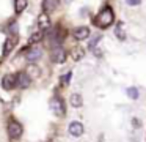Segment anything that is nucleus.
<instances>
[{
	"label": "nucleus",
	"mask_w": 146,
	"mask_h": 142,
	"mask_svg": "<svg viewBox=\"0 0 146 142\" xmlns=\"http://www.w3.org/2000/svg\"><path fill=\"white\" fill-rule=\"evenodd\" d=\"M71 104H72L74 107H80L83 104V100H82V96H80L79 93H74V95H71Z\"/></svg>",
	"instance_id": "obj_13"
},
{
	"label": "nucleus",
	"mask_w": 146,
	"mask_h": 142,
	"mask_svg": "<svg viewBox=\"0 0 146 142\" xmlns=\"http://www.w3.org/2000/svg\"><path fill=\"white\" fill-rule=\"evenodd\" d=\"M69 79H71V73H68V74L63 77V84H69Z\"/></svg>",
	"instance_id": "obj_21"
},
{
	"label": "nucleus",
	"mask_w": 146,
	"mask_h": 142,
	"mask_svg": "<svg viewBox=\"0 0 146 142\" xmlns=\"http://www.w3.org/2000/svg\"><path fill=\"white\" fill-rule=\"evenodd\" d=\"M60 5V0H42V9L46 13H50V11H55Z\"/></svg>",
	"instance_id": "obj_8"
},
{
	"label": "nucleus",
	"mask_w": 146,
	"mask_h": 142,
	"mask_svg": "<svg viewBox=\"0 0 146 142\" xmlns=\"http://www.w3.org/2000/svg\"><path fill=\"white\" fill-rule=\"evenodd\" d=\"M140 2H141V0H126V3L129 6H137V5H140Z\"/></svg>",
	"instance_id": "obj_19"
},
{
	"label": "nucleus",
	"mask_w": 146,
	"mask_h": 142,
	"mask_svg": "<svg viewBox=\"0 0 146 142\" xmlns=\"http://www.w3.org/2000/svg\"><path fill=\"white\" fill-rule=\"evenodd\" d=\"M14 8H16V13H22L27 8V0H16L14 2Z\"/></svg>",
	"instance_id": "obj_14"
},
{
	"label": "nucleus",
	"mask_w": 146,
	"mask_h": 142,
	"mask_svg": "<svg viewBox=\"0 0 146 142\" xmlns=\"http://www.w3.org/2000/svg\"><path fill=\"white\" fill-rule=\"evenodd\" d=\"M39 57H41V50L39 49H30L29 52H27V60H29V62H35Z\"/></svg>",
	"instance_id": "obj_12"
},
{
	"label": "nucleus",
	"mask_w": 146,
	"mask_h": 142,
	"mask_svg": "<svg viewBox=\"0 0 146 142\" xmlns=\"http://www.w3.org/2000/svg\"><path fill=\"white\" fill-rule=\"evenodd\" d=\"M42 40V32H35V33L30 36V43H39V41Z\"/></svg>",
	"instance_id": "obj_16"
},
{
	"label": "nucleus",
	"mask_w": 146,
	"mask_h": 142,
	"mask_svg": "<svg viewBox=\"0 0 146 142\" xmlns=\"http://www.w3.org/2000/svg\"><path fill=\"white\" fill-rule=\"evenodd\" d=\"M115 21V14H113V9L110 6H105L104 9H101V13L98 14L96 17V25L101 28H105L108 25H111Z\"/></svg>",
	"instance_id": "obj_1"
},
{
	"label": "nucleus",
	"mask_w": 146,
	"mask_h": 142,
	"mask_svg": "<svg viewBox=\"0 0 146 142\" xmlns=\"http://www.w3.org/2000/svg\"><path fill=\"white\" fill-rule=\"evenodd\" d=\"M29 71H30V73H33V74H35V76H38V74H39V69H38V68H36V66H35V65H30V68H29Z\"/></svg>",
	"instance_id": "obj_20"
},
{
	"label": "nucleus",
	"mask_w": 146,
	"mask_h": 142,
	"mask_svg": "<svg viewBox=\"0 0 146 142\" xmlns=\"http://www.w3.org/2000/svg\"><path fill=\"white\" fill-rule=\"evenodd\" d=\"M52 60L55 63H63L66 60V52H64L61 47H55L54 52H52Z\"/></svg>",
	"instance_id": "obj_7"
},
{
	"label": "nucleus",
	"mask_w": 146,
	"mask_h": 142,
	"mask_svg": "<svg viewBox=\"0 0 146 142\" xmlns=\"http://www.w3.org/2000/svg\"><path fill=\"white\" fill-rule=\"evenodd\" d=\"M69 134L71 136H76V137L82 136L83 134V125L80 122H72L69 125Z\"/></svg>",
	"instance_id": "obj_6"
},
{
	"label": "nucleus",
	"mask_w": 146,
	"mask_h": 142,
	"mask_svg": "<svg viewBox=\"0 0 146 142\" xmlns=\"http://www.w3.org/2000/svg\"><path fill=\"white\" fill-rule=\"evenodd\" d=\"M16 85L21 88H25L30 85V76L29 73H19V74L16 76Z\"/></svg>",
	"instance_id": "obj_4"
},
{
	"label": "nucleus",
	"mask_w": 146,
	"mask_h": 142,
	"mask_svg": "<svg viewBox=\"0 0 146 142\" xmlns=\"http://www.w3.org/2000/svg\"><path fill=\"white\" fill-rule=\"evenodd\" d=\"M8 134H10L11 139L21 137V134H22V126H21V123H17L16 120H10V123H8Z\"/></svg>",
	"instance_id": "obj_3"
},
{
	"label": "nucleus",
	"mask_w": 146,
	"mask_h": 142,
	"mask_svg": "<svg viewBox=\"0 0 146 142\" xmlns=\"http://www.w3.org/2000/svg\"><path fill=\"white\" fill-rule=\"evenodd\" d=\"M50 109L57 117H63L64 115V101L60 96H54L50 100Z\"/></svg>",
	"instance_id": "obj_2"
},
{
	"label": "nucleus",
	"mask_w": 146,
	"mask_h": 142,
	"mask_svg": "<svg viewBox=\"0 0 146 142\" xmlns=\"http://www.w3.org/2000/svg\"><path fill=\"white\" fill-rule=\"evenodd\" d=\"M83 49L82 47H77V49H74L72 50V57H74V60H80V59H83Z\"/></svg>",
	"instance_id": "obj_17"
},
{
	"label": "nucleus",
	"mask_w": 146,
	"mask_h": 142,
	"mask_svg": "<svg viewBox=\"0 0 146 142\" xmlns=\"http://www.w3.org/2000/svg\"><path fill=\"white\" fill-rule=\"evenodd\" d=\"M14 44H16V38H7V41H5V44H3V54L5 55L13 50Z\"/></svg>",
	"instance_id": "obj_11"
},
{
	"label": "nucleus",
	"mask_w": 146,
	"mask_h": 142,
	"mask_svg": "<svg viewBox=\"0 0 146 142\" xmlns=\"http://www.w3.org/2000/svg\"><path fill=\"white\" fill-rule=\"evenodd\" d=\"M115 33H116V36H118V38H119V40H121V41H123V40H126V35H124V32H123V28H121V24H119V25H118V27H116V28H115Z\"/></svg>",
	"instance_id": "obj_18"
},
{
	"label": "nucleus",
	"mask_w": 146,
	"mask_h": 142,
	"mask_svg": "<svg viewBox=\"0 0 146 142\" xmlns=\"http://www.w3.org/2000/svg\"><path fill=\"white\" fill-rule=\"evenodd\" d=\"M74 36L77 40H85V38L90 36V28L88 27H79L74 30Z\"/></svg>",
	"instance_id": "obj_10"
},
{
	"label": "nucleus",
	"mask_w": 146,
	"mask_h": 142,
	"mask_svg": "<svg viewBox=\"0 0 146 142\" xmlns=\"http://www.w3.org/2000/svg\"><path fill=\"white\" fill-rule=\"evenodd\" d=\"M38 25H39V28H41V30L50 28V19H49V16L46 14V13L39 14V17H38Z\"/></svg>",
	"instance_id": "obj_9"
},
{
	"label": "nucleus",
	"mask_w": 146,
	"mask_h": 142,
	"mask_svg": "<svg viewBox=\"0 0 146 142\" xmlns=\"http://www.w3.org/2000/svg\"><path fill=\"white\" fill-rule=\"evenodd\" d=\"M2 87H3L5 90H13V88L16 87V76L7 74L2 79Z\"/></svg>",
	"instance_id": "obj_5"
},
{
	"label": "nucleus",
	"mask_w": 146,
	"mask_h": 142,
	"mask_svg": "<svg viewBox=\"0 0 146 142\" xmlns=\"http://www.w3.org/2000/svg\"><path fill=\"white\" fill-rule=\"evenodd\" d=\"M126 93H127V96L132 98V100H138V96H140V92L137 90L135 87H129L126 90Z\"/></svg>",
	"instance_id": "obj_15"
}]
</instances>
